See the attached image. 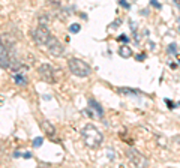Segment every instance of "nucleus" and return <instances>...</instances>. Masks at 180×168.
Wrapping results in <instances>:
<instances>
[{
    "mask_svg": "<svg viewBox=\"0 0 180 168\" xmlns=\"http://www.w3.org/2000/svg\"><path fill=\"white\" fill-rule=\"evenodd\" d=\"M119 93H125V95H141L140 90H135V89H129V87H120L117 89Z\"/></svg>",
    "mask_w": 180,
    "mask_h": 168,
    "instance_id": "11",
    "label": "nucleus"
},
{
    "mask_svg": "<svg viewBox=\"0 0 180 168\" xmlns=\"http://www.w3.org/2000/svg\"><path fill=\"white\" fill-rule=\"evenodd\" d=\"M45 47H47L48 53H50L51 56H54V57H59V56L63 54V45L59 42L57 38H54V36H51V38L48 39V42L45 44Z\"/></svg>",
    "mask_w": 180,
    "mask_h": 168,
    "instance_id": "4",
    "label": "nucleus"
},
{
    "mask_svg": "<svg viewBox=\"0 0 180 168\" xmlns=\"http://www.w3.org/2000/svg\"><path fill=\"white\" fill-rule=\"evenodd\" d=\"M168 53L170 54H176L177 53V45L176 44H170L168 45Z\"/></svg>",
    "mask_w": 180,
    "mask_h": 168,
    "instance_id": "14",
    "label": "nucleus"
},
{
    "mask_svg": "<svg viewBox=\"0 0 180 168\" xmlns=\"http://www.w3.org/2000/svg\"><path fill=\"white\" fill-rule=\"evenodd\" d=\"M81 135H83V140L86 143V146L90 149H96L101 146L102 140H104V135L101 134V131L93 125H86L81 131Z\"/></svg>",
    "mask_w": 180,
    "mask_h": 168,
    "instance_id": "1",
    "label": "nucleus"
},
{
    "mask_svg": "<svg viewBox=\"0 0 180 168\" xmlns=\"http://www.w3.org/2000/svg\"><path fill=\"white\" fill-rule=\"evenodd\" d=\"M15 81H17V84H26L27 83V80H26L24 77H21V75H15Z\"/></svg>",
    "mask_w": 180,
    "mask_h": 168,
    "instance_id": "15",
    "label": "nucleus"
},
{
    "mask_svg": "<svg viewBox=\"0 0 180 168\" xmlns=\"http://www.w3.org/2000/svg\"><path fill=\"white\" fill-rule=\"evenodd\" d=\"M120 24H122V20H116V21H114V23L110 26V29H116V27H119Z\"/></svg>",
    "mask_w": 180,
    "mask_h": 168,
    "instance_id": "17",
    "label": "nucleus"
},
{
    "mask_svg": "<svg viewBox=\"0 0 180 168\" xmlns=\"http://www.w3.org/2000/svg\"><path fill=\"white\" fill-rule=\"evenodd\" d=\"M117 41L126 42V44H128V42H129V38H128V36H125V35H122V36H119V38H117Z\"/></svg>",
    "mask_w": 180,
    "mask_h": 168,
    "instance_id": "18",
    "label": "nucleus"
},
{
    "mask_svg": "<svg viewBox=\"0 0 180 168\" xmlns=\"http://www.w3.org/2000/svg\"><path fill=\"white\" fill-rule=\"evenodd\" d=\"M80 30H81V26L77 24V23H74V24L69 26V32H71V33H78Z\"/></svg>",
    "mask_w": 180,
    "mask_h": 168,
    "instance_id": "12",
    "label": "nucleus"
},
{
    "mask_svg": "<svg viewBox=\"0 0 180 168\" xmlns=\"http://www.w3.org/2000/svg\"><path fill=\"white\" fill-rule=\"evenodd\" d=\"M179 63H180V59H179Z\"/></svg>",
    "mask_w": 180,
    "mask_h": 168,
    "instance_id": "25",
    "label": "nucleus"
},
{
    "mask_svg": "<svg viewBox=\"0 0 180 168\" xmlns=\"http://www.w3.org/2000/svg\"><path fill=\"white\" fill-rule=\"evenodd\" d=\"M170 66H171V68H173V69H176V68H177V65H176V63H173V62H171V63H170Z\"/></svg>",
    "mask_w": 180,
    "mask_h": 168,
    "instance_id": "24",
    "label": "nucleus"
},
{
    "mask_svg": "<svg viewBox=\"0 0 180 168\" xmlns=\"http://www.w3.org/2000/svg\"><path fill=\"white\" fill-rule=\"evenodd\" d=\"M68 68L75 77H80V78H86L92 74L90 65H87L84 60L77 59V57H72V59L68 60Z\"/></svg>",
    "mask_w": 180,
    "mask_h": 168,
    "instance_id": "2",
    "label": "nucleus"
},
{
    "mask_svg": "<svg viewBox=\"0 0 180 168\" xmlns=\"http://www.w3.org/2000/svg\"><path fill=\"white\" fill-rule=\"evenodd\" d=\"M42 143H44V138H42V137H36V138L33 140V146H35V147H41Z\"/></svg>",
    "mask_w": 180,
    "mask_h": 168,
    "instance_id": "13",
    "label": "nucleus"
},
{
    "mask_svg": "<svg viewBox=\"0 0 180 168\" xmlns=\"http://www.w3.org/2000/svg\"><path fill=\"white\" fill-rule=\"evenodd\" d=\"M119 54H120V57L128 59V57L132 56V50H131V47H128V45L125 44V45H122V47L119 48Z\"/></svg>",
    "mask_w": 180,
    "mask_h": 168,
    "instance_id": "10",
    "label": "nucleus"
},
{
    "mask_svg": "<svg viewBox=\"0 0 180 168\" xmlns=\"http://www.w3.org/2000/svg\"><path fill=\"white\" fill-rule=\"evenodd\" d=\"M89 107H90V110H95V111L98 113V117H102V116H104V108L101 107V104H99L98 101L89 99Z\"/></svg>",
    "mask_w": 180,
    "mask_h": 168,
    "instance_id": "9",
    "label": "nucleus"
},
{
    "mask_svg": "<svg viewBox=\"0 0 180 168\" xmlns=\"http://www.w3.org/2000/svg\"><path fill=\"white\" fill-rule=\"evenodd\" d=\"M6 66H9V59H8L6 48H5L3 42L0 39V68H6Z\"/></svg>",
    "mask_w": 180,
    "mask_h": 168,
    "instance_id": "8",
    "label": "nucleus"
},
{
    "mask_svg": "<svg viewBox=\"0 0 180 168\" xmlns=\"http://www.w3.org/2000/svg\"><path fill=\"white\" fill-rule=\"evenodd\" d=\"M51 36H53V35L50 33V30H48L45 26H39L38 29H35V30L32 32V38L35 39V42H36L38 45H44V47Z\"/></svg>",
    "mask_w": 180,
    "mask_h": 168,
    "instance_id": "3",
    "label": "nucleus"
},
{
    "mask_svg": "<svg viewBox=\"0 0 180 168\" xmlns=\"http://www.w3.org/2000/svg\"><path fill=\"white\" fill-rule=\"evenodd\" d=\"M24 158H27V159H29V158H32V153H29V152H27V153H24Z\"/></svg>",
    "mask_w": 180,
    "mask_h": 168,
    "instance_id": "23",
    "label": "nucleus"
},
{
    "mask_svg": "<svg viewBox=\"0 0 180 168\" xmlns=\"http://www.w3.org/2000/svg\"><path fill=\"white\" fill-rule=\"evenodd\" d=\"M38 72H39V75L42 77L44 81H47V83H50V84L56 83V78H54V68H53L51 65H41V66L38 68Z\"/></svg>",
    "mask_w": 180,
    "mask_h": 168,
    "instance_id": "5",
    "label": "nucleus"
},
{
    "mask_svg": "<svg viewBox=\"0 0 180 168\" xmlns=\"http://www.w3.org/2000/svg\"><path fill=\"white\" fill-rule=\"evenodd\" d=\"M144 59H146V54H144V53H141V54L137 56V60H138V62H143Z\"/></svg>",
    "mask_w": 180,
    "mask_h": 168,
    "instance_id": "21",
    "label": "nucleus"
},
{
    "mask_svg": "<svg viewBox=\"0 0 180 168\" xmlns=\"http://www.w3.org/2000/svg\"><path fill=\"white\" fill-rule=\"evenodd\" d=\"M120 5H122L123 8H126V9H129V8H131V5H129L126 0H120Z\"/></svg>",
    "mask_w": 180,
    "mask_h": 168,
    "instance_id": "20",
    "label": "nucleus"
},
{
    "mask_svg": "<svg viewBox=\"0 0 180 168\" xmlns=\"http://www.w3.org/2000/svg\"><path fill=\"white\" fill-rule=\"evenodd\" d=\"M165 104H167V105H168V108H171V110H173V108H176V104H173L170 99H165Z\"/></svg>",
    "mask_w": 180,
    "mask_h": 168,
    "instance_id": "19",
    "label": "nucleus"
},
{
    "mask_svg": "<svg viewBox=\"0 0 180 168\" xmlns=\"http://www.w3.org/2000/svg\"><path fill=\"white\" fill-rule=\"evenodd\" d=\"M128 158L131 159V162L134 164V165H141V164H146V161L143 159V156L140 155V152H137L134 149H131L129 152H128Z\"/></svg>",
    "mask_w": 180,
    "mask_h": 168,
    "instance_id": "6",
    "label": "nucleus"
},
{
    "mask_svg": "<svg viewBox=\"0 0 180 168\" xmlns=\"http://www.w3.org/2000/svg\"><path fill=\"white\" fill-rule=\"evenodd\" d=\"M41 128L45 131V134L48 135V137H54V134H56V128H54V125L51 123V122H48L47 119H42L41 120Z\"/></svg>",
    "mask_w": 180,
    "mask_h": 168,
    "instance_id": "7",
    "label": "nucleus"
},
{
    "mask_svg": "<svg viewBox=\"0 0 180 168\" xmlns=\"http://www.w3.org/2000/svg\"><path fill=\"white\" fill-rule=\"evenodd\" d=\"M173 3H174V5H176V6L180 9V0H173Z\"/></svg>",
    "mask_w": 180,
    "mask_h": 168,
    "instance_id": "22",
    "label": "nucleus"
},
{
    "mask_svg": "<svg viewBox=\"0 0 180 168\" xmlns=\"http://www.w3.org/2000/svg\"><path fill=\"white\" fill-rule=\"evenodd\" d=\"M150 5H152L153 8H156V9H161V8H162V5H161L158 0H150Z\"/></svg>",
    "mask_w": 180,
    "mask_h": 168,
    "instance_id": "16",
    "label": "nucleus"
}]
</instances>
